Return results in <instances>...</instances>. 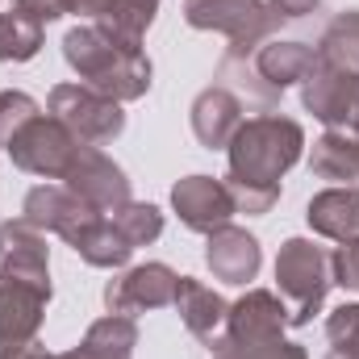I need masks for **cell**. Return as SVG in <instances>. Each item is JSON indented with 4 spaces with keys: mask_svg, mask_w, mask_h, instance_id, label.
Returning a JSON list of instances; mask_svg holds the SVG:
<instances>
[{
    "mask_svg": "<svg viewBox=\"0 0 359 359\" xmlns=\"http://www.w3.org/2000/svg\"><path fill=\"white\" fill-rule=\"evenodd\" d=\"M67 247H72L88 268H109V271H121L130 264V255H134V243L121 234V226L113 222V213L88 217V222L67 238Z\"/></svg>",
    "mask_w": 359,
    "mask_h": 359,
    "instance_id": "44dd1931",
    "label": "cell"
},
{
    "mask_svg": "<svg viewBox=\"0 0 359 359\" xmlns=\"http://www.w3.org/2000/svg\"><path fill=\"white\" fill-rule=\"evenodd\" d=\"M134 347H138V322L126 313H104L72 351H63V359H134Z\"/></svg>",
    "mask_w": 359,
    "mask_h": 359,
    "instance_id": "7402d4cb",
    "label": "cell"
},
{
    "mask_svg": "<svg viewBox=\"0 0 359 359\" xmlns=\"http://www.w3.org/2000/svg\"><path fill=\"white\" fill-rule=\"evenodd\" d=\"M184 21L192 29H213L230 46L226 55H251L271 38L284 13L271 0H184Z\"/></svg>",
    "mask_w": 359,
    "mask_h": 359,
    "instance_id": "277c9868",
    "label": "cell"
},
{
    "mask_svg": "<svg viewBox=\"0 0 359 359\" xmlns=\"http://www.w3.org/2000/svg\"><path fill=\"white\" fill-rule=\"evenodd\" d=\"M13 8H21V13H25V17H34L38 25L59 21V17L67 13V4H63V0H13Z\"/></svg>",
    "mask_w": 359,
    "mask_h": 359,
    "instance_id": "4dcf8cb0",
    "label": "cell"
},
{
    "mask_svg": "<svg viewBox=\"0 0 359 359\" xmlns=\"http://www.w3.org/2000/svg\"><path fill=\"white\" fill-rule=\"evenodd\" d=\"M42 50V25L21 8L0 13V63H29Z\"/></svg>",
    "mask_w": 359,
    "mask_h": 359,
    "instance_id": "d4e9b609",
    "label": "cell"
},
{
    "mask_svg": "<svg viewBox=\"0 0 359 359\" xmlns=\"http://www.w3.org/2000/svg\"><path fill=\"white\" fill-rule=\"evenodd\" d=\"M326 339L334 347H355L359 351V301L339 305L330 318H326Z\"/></svg>",
    "mask_w": 359,
    "mask_h": 359,
    "instance_id": "f1b7e54d",
    "label": "cell"
},
{
    "mask_svg": "<svg viewBox=\"0 0 359 359\" xmlns=\"http://www.w3.org/2000/svg\"><path fill=\"white\" fill-rule=\"evenodd\" d=\"M284 326H288V305L280 301V292L268 288H247L230 313H226V334L222 339H234V343H264V339H284Z\"/></svg>",
    "mask_w": 359,
    "mask_h": 359,
    "instance_id": "9a60e30c",
    "label": "cell"
},
{
    "mask_svg": "<svg viewBox=\"0 0 359 359\" xmlns=\"http://www.w3.org/2000/svg\"><path fill=\"white\" fill-rule=\"evenodd\" d=\"M113 222H117L121 234L134 243V251H138V247H151V243L163 234V213H159V205H151V201H130V205H121V209L113 213Z\"/></svg>",
    "mask_w": 359,
    "mask_h": 359,
    "instance_id": "484cf974",
    "label": "cell"
},
{
    "mask_svg": "<svg viewBox=\"0 0 359 359\" xmlns=\"http://www.w3.org/2000/svg\"><path fill=\"white\" fill-rule=\"evenodd\" d=\"M176 313L188 326L192 339H201L209 351L222 343L226 334V313L230 301H222V292H213L209 284H201L196 276H180V292H176Z\"/></svg>",
    "mask_w": 359,
    "mask_h": 359,
    "instance_id": "e0dca14e",
    "label": "cell"
},
{
    "mask_svg": "<svg viewBox=\"0 0 359 359\" xmlns=\"http://www.w3.org/2000/svg\"><path fill=\"white\" fill-rule=\"evenodd\" d=\"M318 59L322 63H334V67H347L359 72V8H343L330 17V25L322 29L318 38Z\"/></svg>",
    "mask_w": 359,
    "mask_h": 359,
    "instance_id": "cb8c5ba5",
    "label": "cell"
},
{
    "mask_svg": "<svg viewBox=\"0 0 359 359\" xmlns=\"http://www.w3.org/2000/svg\"><path fill=\"white\" fill-rule=\"evenodd\" d=\"M0 359H63V355H50V351L34 339V343H25V347H4Z\"/></svg>",
    "mask_w": 359,
    "mask_h": 359,
    "instance_id": "1f68e13d",
    "label": "cell"
},
{
    "mask_svg": "<svg viewBox=\"0 0 359 359\" xmlns=\"http://www.w3.org/2000/svg\"><path fill=\"white\" fill-rule=\"evenodd\" d=\"M305 222L313 234H322L330 243L359 238V188L355 184H334V188L318 192L305 205Z\"/></svg>",
    "mask_w": 359,
    "mask_h": 359,
    "instance_id": "ffe728a7",
    "label": "cell"
},
{
    "mask_svg": "<svg viewBox=\"0 0 359 359\" xmlns=\"http://www.w3.org/2000/svg\"><path fill=\"white\" fill-rule=\"evenodd\" d=\"M205 268L213 271V280L243 288V284H251L259 276V268H264V247H259V238L251 230L222 226V230H213L205 238Z\"/></svg>",
    "mask_w": 359,
    "mask_h": 359,
    "instance_id": "4fadbf2b",
    "label": "cell"
},
{
    "mask_svg": "<svg viewBox=\"0 0 359 359\" xmlns=\"http://www.w3.org/2000/svg\"><path fill=\"white\" fill-rule=\"evenodd\" d=\"M38 113H42V109H38V100H34L29 92H17V88L0 92V147H8L13 134H17L29 117H38Z\"/></svg>",
    "mask_w": 359,
    "mask_h": 359,
    "instance_id": "83f0119b",
    "label": "cell"
},
{
    "mask_svg": "<svg viewBox=\"0 0 359 359\" xmlns=\"http://www.w3.org/2000/svg\"><path fill=\"white\" fill-rule=\"evenodd\" d=\"M213 359H309V351L301 343H288V339H264V343H234V339H222L213 347Z\"/></svg>",
    "mask_w": 359,
    "mask_h": 359,
    "instance_id": "4316f807",
    "label": "cell"
},
{
    "mask_svg": "<svg viewBox=\"0 0 359 359\" xmlns=\"http://www.w3.org/2000/svg\"><path fill=\"white\" fill-rule=\"evenodd\" d=\"M96 213H100V209L84 205L67 184H38V188H29L25 201H21V217H25L29 226H38L42 234H59L63 243H67L88 217H96Z\"/></svg>",
    "mask_w": 359,
    "mask_h": 359,
    "instance_id": "5bb4252c",
    "label": "cell"
},
{
    "mask_svg": "<svg viewBox=\"0 0 359 359\" xmlns=\"http://www.w3.org/2000/svg\"><path fill=\"white\" fill-rule=\"evenodd\" d=\"M226 155H230L226 188L234 196V209L247 217H264L280 201L284 176L305 155V130H301V121H292L284 113H259L234 130Z\"/></svg>",
    "mask_w": 359,
    "mask_h": 359,
    "instance_id": "6da1fadb",
    "label": "cell"
},
{
    "mask_svg": "<svg viewBox=\"0 0 359 359\" xmlns=\"http://www.w3.org/2000/svg\"><path fill=\"white\" fill-rule=\"evenodd\" d=\"M180 292V271L168 264H138V268H121L104 284V309L109 313H151L163 305H176Z\"/></svg>",
    "mask_w": 359,
    "mask_h": 359,
    "instance_id": "ba28073f",
    "label": "cell"
},
{
    "mask_svg": "<svg viewBox=\"0 0 359 359\" xmlns=\"http://www.w3.org/2000/svg\"><path fill=\"white\" fill-rule=\"evenodd\" d=\"M63 59L80 76V84L96 88L117 104L142 100L155 84V63L147 59L142 42H130L92 21H80L76 29L63 34Z\"/></svg>",
    "mask_w": 359,
    "mask_h": 359,
    "instance_id": "7a4b0ae2",
    "label": "cell"
},
{
    "mask_svg": "<svg viewBox=\"0 0 359 359\" xmlns=\"http://www.w3.org/2000/svg\"><path fill=\"white\" fill-rule=\"evenodd\" d=\"M63 184H67L84 205L100 209V213H117L121 205H130V201H134L126 168H121V163H113L100 147H80V151H76V159H72V163H67V172H63Z\"/></svg>",
    "mask_w": 359,
    "mask_h": 359,
    "instance_id": "9c48e42d",
    "label": "cell"
},
{
    "mask_svg": "<svg viewBox=\"0 0 359 359\" xmlns=\"http://www.w3.org/2000/svg\"><path fill=\"white\" fill-rule=\"evenodd\" d=\"M0 276L50 288V247H46V234L38 226H29L25 217H13V222L0 226Z\"/></svg>",
    "mask_w": 359,
    "mask_h": 359,
    "instance_id": "8fae6325",
    "label": "cell"
},
{
    "mask_svg": "<svg viewBox=\"0 0 359 359\" xmlns=\"http://www.w3.org/2000/svg\"><path fill=\"white\" fill-rule=\"evenodd\" d=\"M188 121H192V134H196V142L205 151H226L234 130L247 117H243V100L234 92L222 88V84H209V88L196 92V100L188 109Z\"/></svg>",
    "mask_w": 359,
    "mask_h": 359,
    "instance_id": "2e32d148",
    "label": "cell"
},
{
    "mask_svg": "<svg viewBox=\"0 0 359 359\" xmlns=\"http://www.w3.org/2000/svg\"><path fill=\"white\" fill-rule=\"evenodd\" d=\"M46 113L59 117L84 147H104L126 134V109L88 84H55Z\"/></svg>",
    "mask_w": 359,
    "mask_h": 359,
    "instance_id": "8992f818",
    "label": "cell"
},
{
    "mask_svg": "<svg viewBox=\"0 0 359 359\" xmlns=\"http://www.w3.org/2000/svg\"><path fill=\"white\" fill-rule=\"evenodd\" d=\"M63 4L80 21L104 25V29H113V34H121L130 42H142L147 29L159 17V0H63Z\"/></svg>",
    "mask_w": 359,
    "mask_h": 359,
    "instance_id": "d6986e66",
    "label": "cell"
},
{
    "mask_svg": "<svg viewBox=\"0 0 359 359\" xmlns=\"http://www.w3.org/2000/svg\"><path fill=\"white\" fill-rule=\"evenodd\" d=\"M330 268H334V284L359 292V238L339 243V251H330Z\"/></svg>",
    "mask_w": 359,
    "mask_h": 359,
    "instance_id": "f546056e",
    "label": "cell"
},
{
    "mask_svg": "<svg viewBox=\"0 0 359 359\" xmlns=\"http://www.w3.org/2000/svg\"><path fill=\"white\" fill-rule=\"evenodd\" d=\"M326 359H359V351H355V347H330Z\"/></svg>",
    "mask_w": 359,
    "mask_h": 359,
    "instance_id": "836d02e7",
    "label": "cell"
},
{
    "mask_svg": "<svg viewBox=\"0 0 359 359\" xmlns=\"http://www.w3.org/2000/svg\"><path fill=\"white\" fill-rule=\"evenodd\" d=\"M251 59V67H255V76L268 84L276 96H284V88H292V84H301L309 72H313V63H318V50L309 46V42H288V38H268L259 50H251L247 55Z\"/></svg>",
    "mask_w": 359,
    "mask_h": 359,
    "instance_id": "ac0fdd59",
    "label": "cell"
},
{
    "mask_svg": "<svg viewBox=\"0 0 359 359\" xmlns=\"http://www.w3.org/2000/svg\"><path fill=\"white\" fill-rule=\"evenodd\" d=\"M80 147H84V142H80V138H76L59 117L38 113V117H29V121L13 134V142H8L4 151H8L13 168H17V172H25V176L63 180L67 163L76 159V151H80Z\"/></svg>",
    "mask_w": 359,
    "mask_h": 359,
    "instance_id": "5b68a950",
    "label": "cell"
},
{
    "mask_svg": "<svg viewBox=\"0 0 359 359\" xmlns=\"http://www.w3.org/2000/svg\"><path fill=\"white\" fill-rule=\"evenodd\" d=\"M50 297H55V288H38V284H21V280L0 276V351L25 347L38 339Z\"/></svg>",
    "mask_w": 359,
    "mask_h": 359,
    "instance_id": "7c38bea8",
    "label": "cell"
},
{
    "mask_svg": "<svg viewBox=\"0 0 359 359\" xmlns=\"http://www.w3.org/2000/svg\"><path fill=\"white\" fill-rule=\"evenodd\" d=\"M280 13H284V21H297V17H309L322 0H271Z\"/></svg>",
    "mask_w": 359,
    "mask_h": 359,
    "instance_id": "d6a6232c",
    "label": "cell"
},
{
    "mask_svg": "<svg viewBox=\"0 0 359 359\" xmlns=\"http://www.w3.org/2000/svg\"><path fill=\"white\" fill-rule=\"evenodd\" d=\"M172 209L180 213V222L192 230V234H213L222 226H230V217L238 213L234 209V196L226 188V180L213 176H184L172 188Z\"/></svg>",
    "mask_w": 359,
    "mask_h": 359,
    "instance_id": "30bf717a",
    "label": "cell"
},
{
    "mask_svg": "<svg viewBox=\"0 0 359 359\" xmlns=\"http://www.w3.org/2000/svg\"><path fill=\"white\" fill-rule=\"evenodd\" d=\"M334 284L330 251L313 238H284L276 255V288L288 305V326H309L313 313L326 305V292Z\"/></svg>",
    "mask_w": 359,
    "mask_h": 359,
    "instance_id": "3957f363",
    "label": "cell"
},
{
    "mask_svg": "<svg viewBox=\"0 0 359 359\" xmlns=\"http://www.w3.org/2000/svg\"><path fill=\"white\" fill-rule=\"evenodd\" d=\"M301 104L326 126V134L359 138V72L318 59L313 72L301 80Z\"/></svg>",
    "mask_w": 359,
    "mask_h": 359,
    "instance_id": "52a82bcc",
    "label": "cell"
},
{
    "mask_svg": "<svg viewBox=\"0 0 359 359\" xmlns=\"http://www.w3.org/2000/svg\"><path fill=\"white\" fill-rule=\"evenodd\" d=\"M309 172L330 184H355L359 188V138L347 134H322L309 151Z\"/></svg>",
    "mask_w": 359,
    "mask_h": 359,
    "instance_id": "603a6c76",
    "label": "cell"
}]
</instances>
